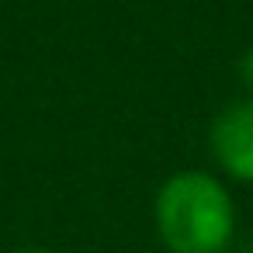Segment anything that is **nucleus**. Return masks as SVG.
<instances>
[{"mask_svg": "<svg viewBox=\"0 0 253 253\" xmlns=\"http://www.w3.org/2000/svg\"><path fill=\"white\" fill-rule=\"evenodd\" d=\"M153 222L170 253H225L236 236V205L205 170H180L156 191Z\"/></svg>", "mask_w": 253, "mask_h": 253, "instance_id": "1", "label": "nucleus"}, {"mask_svg": "<svg viewBox=\"0 0 253 253\" xmlns=\"http://www.w3.org/2000/svg\"><path fill=\"white\" fill-rule=\"evenodd\" d=\"M18 253H52V250H45V246H25V250H18Z\"/></svg>", "mask_w": 253, "mask_h": 253, "instance_id": "4", "label": "nucleus"}, {"mask_svg": "<svg viewBox=\"0 0 253 253\" xmlns=\"http://www.w3.org/2000/svg\"><path fill=\"white\" fill-rule=\"evenodd\" d=\"M236 70H239V80L246 84V90H250V97H253V45H250V49L239 56Z\"/></svg>", "mask_w": 253, "mask_h": 253, "instance_id": "3", "label": "nucleus"}, {"mask_svg": "<svg viewBox=\"0 0 253 253\" xmlns=\"http://www.w3.org/2000/svg\"><path fill=\"white\" fill-rule=\"evenodd\" d=\"M215 163L243 184H253V97L225 104L208 132Z\"/></svg>", "mask_w": 253, "mask_h": 253, "instance_id": "2", "label": "nucleus"}]
</instances>
